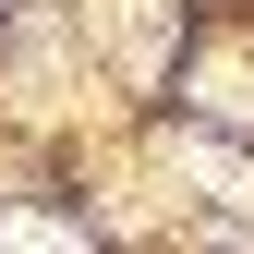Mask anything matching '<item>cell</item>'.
<instances>
[{"instance_id": "6da1fadb", "label": "cell", "mask_w": 254, "mask_h": 254, "mask_svg": "<svg viewBox=\"0 0 254 254\" xmlns=\"http://www.w3.org/2000/svg\"><path fill=\"white\" fill-rule=\"evenodd\" d=\"M0 254H85V230L49 218V206H24V218H0Z\"/></svg>"}]
</instances>
